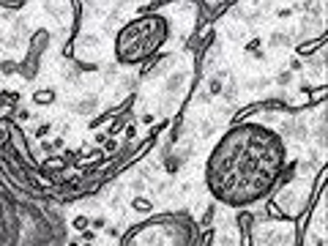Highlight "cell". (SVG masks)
I'll use <instances>...</instances> for the list:
<instances>
[{"label": "cell", "mask_w": 328, "mask_h": 246, "mask_svg": "<svg viewBox=\"0 0 328 246\" xmlns=\"http://www.w3.org/2000/svg\"><path fill=\"white\" fill-rule=\"evenodd\" d=\"M287 162L285 139L263 123H238L224 131L205 162V183L219 203L246 208L268 197Z\"/></svg>", "instance_id": "cell-1"}, {"label": "cell", "mask_w": 328, "mask_h": 246, "mask_svg": "<svg viewBox=\"0 0 328 246\" xmlns=\"http://www.w3.org/2000/svg\"><path fill=\"white\" fill-rule=\"evenodd\" d=\"M170 36V25L164 17L159 14H143L134 17L131 22H126L120 33L115 36V58L118 63L131 66L143 63L145 58H151L153 52L162 50V44Z\"/></svg>", "instance_id": "cell-2"}]
</instances>
